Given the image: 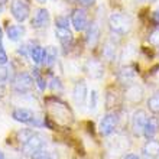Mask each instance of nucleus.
Masks as SVG:
<instances>
[{"label": "nucleus", "instance_id": "nucleus-1", "mask_svg": "<svg viewBox=\"0 0 159 159\" xmlns=\"http://www.w3.org/2000/svg\"><path fill=\"white\" fill-rule=\"evenodd\" d=\"M110 29L117 35H125L132 29V19L129 15L121 12H114L109 17Z\"/></svg>", "mask_w": 159, "mask_h": 159}, {"label": "nucleus", "instance_id": "nucleus-2", "mask_svg": "<svg viewBox=\"0 0 159 159\" xmlns=\"http://www.w3.org/2000/svg\"><path fill=\"white\" fill-rule=\"evenodd\" d=\"M35 85V81H34V77L29 75L28 72H20L17 74L12 81V87L13 90L19 94H25V93H29Z\"/></svg>", "mask_w": 159, "mask_h": 159}, {"label": "nucleus", "instance_id": "nucleus-3", "mask_svg": "<svg viewBox=\"0 0 159 159\" xmlns=\"http://www.w3.org/2000/svg\"><path fill=\"white\" fill-rule=\"evenodd\" d=\"M12 117L15 119L19 123H23V125H32V126H42V121L38 120V117L35 116V113L29 109H25V107H17L12 111Z\"/></svg>", "mask_w": 159, "mask_h": 159}, {"label": "nucleus", "instance_id": "nucleus-4", "mask_svg": "<svg viewBox=\"0 0 159 159\" xmlns=\"http://www.w3.org/2000/svg\"><path fill=\"white\" fill-rule=\"evenodd\" d=\"M45 143H46V138H45V136H43V134H41V133H38V132H35V133L32 134L28 140H26V143H23V145H22L23 153L32 156L35 152H38V151H41V149H43Z\"/></svg>", "mask_w": 159, "mask_h": 159}, {"label": "nucleus", "instance_id": "nucleus-5", "mask_svg": "<svg viewBox=\"0 0 159 159\" xmlns=\"http://www.w3.org/2000/svg\"><path fill=\"white\" fill-rule=\"evenodd\" d=\"M29 4L25 0H12L10 2V13L17 22H25L29 17Z\"/></svg>", "mask_w": 159, "mask_h": 159}, {"label": "nucleus", "instance_id": "nucleus-6", "mask_svg": "<svg viewBox=\"0 0 159 159\" xmlns=\"http://www.w3.org/2000/svg\"><path fill=\"white\" fill-rule=\"evenodd\" d=\"M148 121V114L145 110L139 109L136 110L132 116V120H130V129H132V133L134 136H142L143 134V129H145V125Z\"/></svg>", "mask_w": 159, "mask_h": 159}, {"label": "nucleus", "instance_id": "nucleus-7", "mask_svg": "<svg viewBox=\"0 0 159 159\" xmlns=\"http://www.w3.org/2000/svg\"><path fill=\"white\" fill-rule=\"evenodd\" d=\"M119 125V114L117 113H107L100 121V133L103 136H110L111 133H114V130L117 129Z\"/></svg>", "mask_w": 159, "mask_h": 159}, {"label": "nucleus", "instance_id": "nucleus-8", "mask_svg": "<svg viewBox=\"0 0 159 159\" xmlns=\"http://www.w3.org/2000/svg\"><path fill=\"white\" fill-rule=\"evenodd\" d=\"M71 23L74 26V29L78 30V32H83V30L88 29L90 26V20H88V15L84 9H75L74 12L71 13Z\"/></svg>", "mask_w": 159, "mask_h": 159}, {"label": "nucleus", "instance_id": "nucleus-9", "mask_svg": "<svg viewBox=\"0 0 159 159\" xmlns=\"http://www.w3.org/2000/svg\"><path fill=\"white\" fill-rule=\"evenodd\" d=\"M143 94H145V91H143L142 85L132 83L125 90V100L132 103V104H139L143 100Z\"/></svg>", "mask_w": 159, "mask_h": 159}, {"label": "nucleus", "instance_id": "nucleus-10", "mask_svg": "<svg viewBox=\"0 0 159 159\" xmlns=\"http://www.w3.org/2000/svg\"><path fill=\"white\" fill-rule=\"evenodd\" d=\"M84 71L91 78H101L103 74H104V65H103L100 59L91 58L84 64Z\"/></svg>", "mask_w": 159, "mask_h": 159}, {"label": "nucleus", "instance_id": "nucleus-11", "mask_svg": "<svg viewBox=\"0 0 159 159\" xmlns=\"http://www.w3.org/2000/svg\"><path fill=\"white\" fill-rule=\"evenodd\" d=\"M72 98H74V103H75L78 107H84V104H85V101H87V98H88L87 84L84 83V81H78V83L74 85Z\"/></svg>", "mask_w": 159, "mask_h": 159}, {"label": "nucleus", "instance_id": "nucleus-12", "mask_svg": "<svg viewBox=\"0 0 159 159\" xmlns=\"http://www.w3.org/2000/svg\"><path fill=\"white\" fill-rule=\"evenodd\" d=\"M49 20H51L49 12L46 9H38L35 12L34 17L30 19V26L34 29H43V28L49 25Z\"/></svg>", "mask_w": 159, "mask_h": 159}, {"label": "nucleus", "instance_id": "nucleus-13", "mask_svg": "<svg viewBox=\"0 0 159 159\" xmlns=\"http://www.w3.org/2000/svg\"><path fill=\"white\" fill-rule=\"evenodd\" d=\"M142 153L146 159H156L159 156V140L148 139V142L142 148Z\"/></svg>", "mask_w": 159, "mask_h": 159}, {"label": "nucleus", "instance_id": "nucleus-14", "mask_svg": "<svg viewBox=\"0 0 159 159\" xmlns=\"http://www.w3.org/2000/svg\"><path fill=\"white\" fill-rule=\"evenodd\" d=\"M55 36L59 41V43L65 48L71 46L72 41H74V36H72L70 28H55Z\"/></svg>", "mask_w": 159, "mask_h": 159}, {"label": "nucleus", "instance_id": "nucleus-15", "mask_svg": "<svg viewBox=\"0 0 159 159\" xmlns=\"http://www.w3.org/2000/svg\"><path fill=\"white\" fill-rule=\"evenodd\" d=\"M158 132H159V119L156 117V116L148 117L145 129H143V136L146 139H153Z\"/></svg>", "mask_w": 159, "mask_h": 159}, {"label": "nucleus", "instance_id": "nucleus-16", "mask_svg": "<svg viewBox=\"0 0 159 159\" xmlns=\"http://www.w3.org/2000/svg\"><path fill=\"white\" fill-rule=\"evenodd\" d=\"M100 41V28L97 23H90L87 29V45L88 48H96Z\"/></svg>", "mask_w": 159, "mask_h": 159}, {"label": "nucleus", "instance_id": "nucleus-17", "mask_svg": "<svg viewBox=\"0 0 159 159\" xmlns=\"http://www.w3.org/2000/svg\"><path fill=\"white\" fill-rule=\"evenodd\" d=\"M43 55H45V49L39 45H32L29 48V58L32 59L34 64H42L43 62Z\"/></svg>", "mask_w": 159, "mask_h": 159}, {"label": "nucleus", "instance_id": "nucleus-18", "mask_svg": "<svg viewBox=\"0 0 159 159\" xmlns=\"http://www.w3.org/2000/svg\"><path fill=\"white\" fill-rule=\"evenodd\" d=\"M134 77H136V71L133 67H123L119 71V80L125 84H132Z\"/></svg>", "mask_w": 159, "mask_h": 159}, {"label": "nucleus", "instance_id": "nucleus-19", "mask_svg": "<svg viewBox=\"0 0 159 159\" xmlns=\"http://www.w3.org/2000/svg\"><path fill=\"white\" fill-rule=\"evenodd\" d=\"M23 32H25V30H23V28H22L20 25H9L7 28H6V35H7V38L13 42L19 41V39L22 38Z\"/></svg>", "mask_w": 159, "mask_h": 159}, {"label": "nucleus", "instance_id": "nucleus-20", "mask_svg": "<svg viewBox=\"0 0 159 159\" xmlns=\"http://www.w3.org/2000/svg\"><path fill=\"white\" fill-rule=\"evenodd\" d=\"M57 57H58V51L55 46H48L45 48V55H43V65L46 67H52L57 61Z\"/></svg>", "mask_w": 159, "mask_h": 159}, {"label": "nucleus", "instance_id": "nucleus-21", "mask_svg": "<svg viewBox=\"0 0 159 159\" xmlns=\"http://www.w3.org/2000/svg\"><path fill=\"white\" fill-rule=\"evenodd\" d=\"M148 109L151 110V113L159 114V91H156L152 97L148 100Z\"/></svg>", "mask_w": 159, "mask_h": 159}, {"label": "nucleus", "instance_id": "nucleus-22", "mask_svg": "<svg viewBox=\"0 0 159 159\" xmlns=\"http://www.w3.org/2000/svg\"><path fill=\"white\" fill-rule=\"evenodd\" d=\"M103 57L107 61H113L114 57H116V45L111 43V42H107L104 48H103Z\"/></svg>", "mask_w": 159, "mask_h": 159}, {"label": "nucleus", "instance_id": "nucleus-23", "mask_svg": "<svg viewBox=\"0 0 159 159\" xmlns=\"http://www.w3.org/2000/svg\"><path fill=\"white\" fill-rule=\"evenodd\" d=\"M34 81H35V84L38 85V88L41 90V91H43V90L46 88L45 78L41 75V72H39L38 70H34Z\"/></svg>", "mask_w": 159, "mask_h": 159}, {"label": "nucleus", "instance_id": "nucleus-24", "mask_svg": "<svg viewBox=\"0 0 159 159\" xmlns=\"http://www.w3.org/2000/svg\"><path fill=\"white\" fill-rule=\"evenodd\" d=\"M34 133L35 132L30 129H22L20 132H17V139H19V142L23 145V143H26V140H28Z\"/></svg>", "mask_w": 159, "mask_h": 159}, {"label": "nucleus", "instance_id": "nucleus-25", "mask_svg": "<svg viewBox=\"0 0 159 159\" xmlns=\"http://www.w3.org/2000/svg\"><path fill=\"white\" fill-rule=\"evenodd\" d=\"M97 100H98V94H97L96 90H93L90 93V97H88V109L94 111L97 109Z\"/></svg>", "mask_w": 159, "mask_h": 159}, {"label": "nucleus", "instance_id": "nucleus-26", "mask_svg": "<svg viewBox=\"0 0 159 159\" xmlns=\"http://www.w3.org/2000/svg\"><path fill=\"white\" fill-rule=\"evenodd\" d=\"M148 41H149V43H151V45H153V46H156V48H159V28H156V29L153 30L151 35H149Z\"/></svg>", "mask_w": 159, "mask_h": 159}, {"label": "nucleus", "instance_id": "nucleus-27", "mask_svg": "<svg viewBox=\"0 0 159 159\" xmlns=\"http://www.w3.org/2000/svg\"><path fill=\"white\" fill-rule=\"evenodd\" d=\"M55 28H70V20L67 16H58L55 19Z\"/></svg>", "mask_w": 159, "mask_h": 159}, {"label": "nucleus", "instance_id": "nucleus-28", "mask_svg": "<svg viewBox=\"0 0 159 159\" xmlns=\"http://www.w3.org/2000/svg\"><path fill=\"white\" fill-rule=\"evenodd\" d=\"M9 78V70L4 65H0V85H3Z\"/></svg>", "mask_w": 159, "mask_h": 159}, {"label": "nucleus", "instance_id": "nucleus-29", "mask_svg": "<svg viewBox=\"0 0 159 159\" xmlns=\"http://www.w3.org/2000/svg\"><path fill=\"white\" fill-rule=\"evenodd\" d=\"M57 88H58L59 91L62 90V85H61V81H59L58 78H52V81H51V90H52V91H55Z\"/></svg>", "mask_w": 159, "mask_h": 159}, {"label": "nucleus", "instance_id": "nucleus-30", "mask_svg": "<svg viewBox=\"0 0 159 159\" xmlns=\"http://www.w3.org/2000/svg\"><path fill=\"white\" fill-rule=\"evenodd\" d=\"M80 6H83V7H91L93 4L96 3V0H77Z\"/></svg>", "mask_w": 159, "mask_h": 159}, {"label": "nucleus", "instance_id": "nucleus-31", "mask_svg": "<svg viewBox=\"0 0 159 159\" xmlns=\"http://www.w3.org/2000/svg\"><path fill=\"white\" fill-rule=\"evenodd\" d=\"M7 62V55L4 52V49L0 51V65H4V64Z\"/></svg>", "mask_w": 159, "mask_h": 159}, {"label": "nucleus", "instance_id": "nucleus-32", "mask_svg": "<svg viewBox=\"0 0 159 159\" xmlns=\"http://www.w3.org/2000/svg\"><path fill=\"white\" fill-rule=\"evenodd\" d=\"M152 19H153V23L159 26V7L156 9L155 12H153V15H152Z\"/></svg>", "mask_w": 159, "mask_h": 159}, {"label": "nucleus", "instance_id": "nucleus-33", "mask_svg": "<svg viewBox=\"0 0 159 159\" xmlns=\"http://www.w3.org/2000/svg\"><path fill=\"white\" fill-rule=\"evenodd\" d=\"M123 159H140L138 155H134V153H127V155L123 156Z\"/></svg>", "mask_w": 159, "mask_h": 159}, {"label": "nucleus", "instance_id": "nucleus-34", "mask_svg": "<svg viewBox=\"0 0 159 159\" xmlns=\"http://www.w3.org/2000/svg\"><path fill=\"white\" fill-rule=\"evenodd\" d=\"M140 2H143V3H152V2H155V0H140Z\"/></svg>", "mask_w": 159, "mask_h": 159}, {"label": "nucleus", "instance_id": "nucleus-35", "mask_svg": "<svg viewBox=\"0 0 159 159\" xmlns=\"http://www.w3.org/2000/svg\"><path fill=\"white\" fill-rule=\"evenodd\" d=\"M0 159H4V153L2 151H0Z\"/></svg>", "mask_w": 159, "mask_h": 159}, {"label": "nucleus", "instance_id": "nucleus-36", "mask_svg": "<svg viewBox=\"0 0 159 159\" xmlns=\"http://www.w3.org/2000/svg\"><path fill=\"white\" fill-rule=\"evenodd\" d=\"M3 38V30H2V28H0V39Z\"/></svg>", "mask_w": 159, "mask_h": 159}, {"label": "nucleus", "instance_id": "nucleus-37", "mask_svg": "<svg viewBox=\"0 0 159 159\" xmlns=\"http://www.w3.org/2000/svg\"><path fill=\"white\" fill-rule=\"evenodd\" d=\"M3 49V43H2V39H0V51Z\"/></svg>", "mask_w": 159, "mask_h": 159}, {"label": "nucleus", "instance_id": "nucleus-38", "mask_svg": "<svg viewBox=\"0 0 159 159\" xmlns=\"http://www.w3.org/2000/svg\"><path fill=\"white\" fill-rule=\"evenodd\" d=\"M6 2H7V0H0V3L3 4V3H6Z\"/></svg>", "mask_w": 159, "mask_h": 159}, {"label": "nucleus", "instance_id": "nucleus-39", "mask_svg": "<svg viewBox=\"0 0 159 159\" xmlns=\"http://www.w3.org/2000/svg\"><path fill=\"white\" fill-rule=\"evenodd\" d=\"M38 2H39V3H45L46 0H38Z\"/></svg>", "mask_w": 159, "mask_h": 159}]
</instances>
